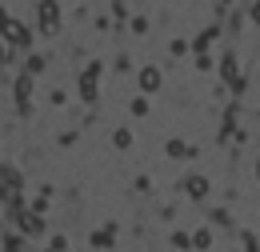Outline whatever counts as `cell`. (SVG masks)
Listing matches in <instances>:
<instances>
[{
  "label": "cell",
  "mask_w": 260,
  "mask_h": 252,
  "mask_svg": "<svg viewBox=\"0 0 260 252\" xmlns=\"http://www.w3.org/2000/svg\"><path fill=\"white\" fill-rule=\"evenodd\" d=\"M256 168H260V164H256Z\"/></svg>",
  "instance_id": "8"
},
{
  "label": "cell",
  "mask_w": 260,
  "mask_h": 252,
  "mask_svg": "<svg viewBox=\"0 0 260 252\" xmlns=\"http://www.w3.org/2000/svg\"><path fill=\"white\" fill-rule=\"evenodd\" d=\"M0 60H4V40H0Z\"/></svg>",
  "instance_id": "7"
},
{
  "label": "cell",
  "mask_w": 260,
  "mask_h": 252,
  "mask_svg": "<svg viewBox=\"0 0 260 252\" xmlns=\"http://www.w3.org/2000/svg\"><path fill=\"white\" fill-rule=\"evenodd\" d=\"M0 40L4 44H28V28L20 20H0Z\"/></svg>",
  "instance_id": "1"
},
{
  "label": "cell",
  "mask_w": 260,
  "mask_h": 252,
  "mask_svg": "<svg viewBox=\"0 0 260 252\" xmlns=\"http://www.w3.org/2000/svg\"><path fill=\"white\" fill-rule=\"evenodd\" d=\"M132 144V132L128 128H120V132H116V148H128Z\"/></svg>",
  "instance_id": "6"
},
{
  "label": "cell",
  "mask_w": 260,
  "mask_h": 252,
  "mask_svg": "<svg viewBox=\"0 0 260 252\" xmlns=\"http://www.w3.org/2000/svg\"><path fill=\"white\" fill-rule=\"evenodd\" d=\"M188 192H192L196 200H200V196H208V180H204V176H188Z\"/></svg>",
  "instance_id": "4"
},
{
  "label": "cell",
  "mask_w": 260,
  "mask_h": 252,
  "mask_svg": "<svg viewBox=\"0 0 260 252\" xmlns=\"http://www.w3.org/2000/svg\"><path fill=\"white\" fill-rule=\"evenodd\" d=\"M140 84H144L148 92H152V88H160V72H156V68H140Z\"/></svg>",
  "instance_id": "3"
},
{
  "label": "cell",
  "mask_w": 260,
  "mask_h": 252,
  "mask_svg": "<svg viewBox=\"0 0 260 252\" xmlns=\"http://www.w3.org/2000/svg\"><path fill=\"white\" fill-rule=\"evenodd\" d=\"M128 108H132V112H136V116H144V112H148V100H144V96H136V100H132Z\"/></svg>",
  "instance_id": "5"
},
{
  "label": "cell",
  "mask_w": 260,
  "mask_h": 252,
  "mask_svg": "<svg viewBox=\"0 0 260 252\" xmlns=\"http://www.w3.org/2000/svg\"><path fill=\"white\" fill-rule=\"evenodd\" d=\"M56 20H60V16H56V4L44 0V4H40V24H44V32H56Z\"/></svg>",
  "instance_id": "2"
}]
</instances>
